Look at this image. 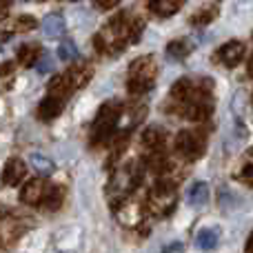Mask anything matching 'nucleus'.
Listing matches in <instances>:
<instances>
[{
  "mask_svg": "<svg viewBox=\"0 0 253 253\" xmlns=\"http://www.w3.org/2000/svg\"><path fill=\"white\" fill-rule=\"evenodd\" d=\"M142 167L138 162H126L123 169H118V173H114L109 182V198L114 209H123L126 196L142 182Z\"/></svg>",
  "mask_w": 253,
  "mask_h": 253,
  "instance_id": "1",
  "label": "nucleus"
},
{
  "mask_svg": "<svg viewBox=\"0 0 253 253\" xmlns=\"http://www.w3.org/2000/svg\"><path fill=\"white\" fill-rule=\"evenodd\" d=\"M120 116H123V102L118 100H107L100 107L96 120L91 125V144H105L111 140V135H116L118 129Z\"/></svg>",
  "mask_w": 253,
  "mask_h": 253,
  "instance_id": "2",
  "label": "nucleus"
},
{
  "mask_svg": "<svg viewBox=\"0 0 253 253\" xmlns=\"http://www.w3.org/2000/svg\"><path fill=\"white\" fill-rule=\"evenodd\" d=\"M158 67L153 56H140L131 62L129 67V80H126V89L131 96H142V93L151 91L153 83H156Z\"/></svg>",
  "mask_w": 253,
  "mask_h": 253,
  "instance_id": "3",
  "label": "nucleus"
},
{
  "mask_svg": "<svg viewBox=\"0 0 253 253\" xmlns=\"http://www.w3.org/2000/svg\"><path fill=\"white\" fill-rule=\"evenodd\" d=\"M175 207V184L171 180H160L147 198V211L156 218H165Z\"/></svg>",
  "mask_w": 253,
  "mask_h": 253,
  "instance_id": "4",
  "label": "nucleus"
},
{
  "mask_svg": "<svg viewBox=\"0 0 253 253\" xmlns=\"http://www.w3.org/2000/svg\"><path fill=\"white\" fill-rule=\"evenodd\" d=\"M173 147H175V153H180L187 160H198L205 153L207 135L205 131H180L175 135Z\"/></svg>",
  "mask_w": 253,
  "mask_h": 253,
  "instance_id": "5",
  "label": "nucleus"
},
{
  "mask_svg": "<svg viewBox=\"0 0 253 253\" xmlns=\"http://www.w3.org/2000/svg\"><path fill=\"white\" fill-rule=\"evenodd\" d=\"M27 227H29V224L22 218H18L16 213H2L0 215V247L9 249V247L27 231Z\"/></svg>",
  "mask_w": 253,
  "mask_h": 253,
  "instance_id": "6",
  "label": "nucleus"
},
{
  "mask_svg": "<svg viewBox=\"0 0 253 253\" xmlns=\"http://www.w3.org/2000/svg\"><path fill=\"white\" fill-rule=\"evenodd\" d=\"M215 58H218V60L222 62L224 67H236V65H240L242 58H245V44H242L240 40H229L227 44H222V47L218 49Z\"/></svg>",
  "mask_w": 253,
  "mask_h": 253,
  "instance_id": "7",
  "label": "nucleus"
},
{
  "mask_svg": "<svg viewBox=\"0 0 253 253\" xmlns=\"http://www.w3.org/2000/svg\"><path fill=\"white\" fill-rule=\"evenodd\" d=\"M193 91H196V84H193V80L189 78H180L178 83L171 87L169 91V100H171V111H175L178 107H182L184 102H189V98L193 96Z\"/></svg>",
  "mask_w": 253,
  "mask_h": 253,
  "instance_id": "8",
  "label": "nucleus"
},
{
  "mask_svg": "<svg viewBox=\"0 0 253 253\" xmlns=\"http://www.w3.org/2000/svg\"><path fill=\"white\" fill-rule=\"evenodd\" d=\"M44 191H47V187H44V180L42 178H34L29 180V182L25 184V187L20 189V202L22 205H40L44 198Z\"/></svg>",
  "mask_w": 253,
  "mask_h": 253,
  "instance_id": "9",
  "label": "nucleus"
},
{
  "mask_svg": "<svg viewBox=\"0 0 253 253\" xmlns=\"http://www.w3.org/2000/svg\"><path fill=\"white\" fill-rule=\"evenodd\" d=\"M25 173H27L25 162H22L20 158H11V160H7V165H4V169H2V184L16 187V184L25 178Z\"/></svg>",
  "mask_w": 253,
  "mask_h": 253,
  "instance_id": "10",
  "label": "nucleus"
},
{
  "mask_svg": "<svg viewBox=\"0 0 253 253\" xmlns=\"http://www.w3.org/2000/svg\"><path fill=\"white\" fill-rule=\"evenodd\" d=\"M62 109H65V100L47 96L38 107V118L42 120V123H51V120H56L58 116L62 114Z\"/></svg>",
  "mask_w": 253,
  "mask_h": 253,
  "instance_id": "11",
  "label": "nucleus"
},
{
  "mask_svg": "<svg viewBox=\"0 0 253 253\" xmlns=\"http://www.w3.org/2000/svg\"><path fill=\"white\" fill-rule=\"evenodd\" d=\"M74 84H71L69 76L62 74V76H53L51 83L47 87V96H53V98H60V100H67V98L74 93Z\"/></svg>",
  "mask_w": 253,
  "mask_h": 253,
  "instance_id": "12",
  "label": "nucleus"
},
{
  "mask_svg": "<svg viewBox=\"0 0 253 253\" xmlns=\"http://www.w3.org/2000/svg\"><path fill=\"white\" fill-rule=\"evenodd\" d=\"M67 76H69L74 89H80V87H84V84L93 78V67H91V62H84L83 60V62H78V65L71 67V69L67 71Z\"/></svg>",
  "mask_w": 253,
  "mask_h": 253,
  "instance_id": "13",
  "label": "nucleus"
},
{
  "mask_svg": "<svg viewBox=\"0 0 253 253\" xmlns=\"http://www.w3.org/2000/svg\"><path fill=\"white\" fill-rule=\"evenodd\" d=\"M165 142H167V133L162 126H147V129L142 131V144L147 149H151V151L162 149Z\"/></svg>",
  "mask_w": 253,
  "mask_h": 253,
  "instance_id": "14",
  "label": "nucleus"
},
{
  "mask_svg": "<svg viewBox=\"0 0 253 253\" xmlns=\"http://www.w3.org/2000/svg\"><path fill=\"white\" fill-rule=\"evenodd\" d=\"M40 56H42L40 44H36V42L20 44V49H18V53H16V60H18V65H22V67H34L36 62L40 60Z\"/></svg>",
  "mask_w": 253,
  "mask_h": 253,
  "instance_id": "15",
  "label": "nucleus"
},
{
  "mask_svg": "<svg viewBox=\"0 0 253 253\" xmlns=\"http://www.w3.org/2000/svg\"><path fill=\"white\" fill-rule=\"evenodd\" d=\"M182 4H184V0H149V9H151L156 16H160V18H167V16L178 13Z\"/></svg>",
  "mask_w": 253,
  "mask_h": 253,
  "instance_id": "16",
  "label": "nucleus"
},
{
  "mask_svg": "<svg viewBox=\"0 0 253 253\" xmlns=\"http://www.w3.org/2000/svg\"><path fill=\"white\" fill-rule=\"evenodd\" d=\"M220 242V229L218 227H207L196 236V245L202 251H213Z\"/></svg>",
  "mask_w": 253,
  "mask_h": 253,
  "instance_id": "17",
  "label": "nucleus"
},
{
  "mask_svg": "<svg viewBox=\"0 0 253 253\" xmlns=\"http://www.w3.org/2000/svg\"><path fill=\"white\" fill-rule=\"evenodd\" d=\"M42 31H44V36L51 40L60 38V36L65 34V18H62L60 13H49L42 22Z\"/></svg>",
  "mask_w": 253,
  "mask_h": 253,
  "instance_id": "18",
  "label": "nucleus"
},
{
  "mask_svg": "<svg viewBox=\"0 0 253 253\" xmlns=\"http://www.w3.org/2000/svg\"><path fill=\"white\" fill-rule=\"evenodd\" d=\"M62 200H65V191H62V187L53 184V187H49L47 191H44L42 207H44L47 211H58V209L62 207Z\"/></svg>",
  "mask_w": 253,
  "mask_h": 253,
  "instance_id": "19",
  "label": "nucleus"
},
{
  "mask_svg": "<svg viewBox=\"0 0 253 253\" xmlns=\"http://www.w3.org/2000/svg\"><path fill=\"white\" fill-rule=\"evenodd\" d=\"M191 42L184 38H178V40H171L169 44H167V56L173 58V60H182V58H187L189 53H191Z\"/></svg>",
  "mask_w": 253,
  "mask_h": 253,
  "instance_id": "20",
  "label": "nucleus"
},
{
  "mask_svg": "<svg viewBox=\"0 0 253 253\" xmlns=\"http://www.w3.org/2000/svg\"><path fill=\"white\" fill-rule=\"evenodd\" d=\"M147 167H149V171H156V173H165V171L171 169V162H169V158L162 153V149H158V151H151V153H149Z\"/></svg>",
  "mask_w": 253,
  "mask_h": 253,
  "instance_id": "21",
  "label": "nucleus"
},
{
  "mask_svg": "<svg viewBox=\"0 0 253 253\" xmlns=\"http://www.w3.org/2000/svg\"><path fill=\"white\" fill-rule=\"evenodd\" d=\"M207 200H209V184L193 182L191 189H189V202L193 207H200V205H207Z\"/></svg>",
  "mask_w": 253,
  "mask_h": 253,
  "instance_id": "22",
  "label": "nucleus"
},
{
  "mask_svg": "<svg viewBox=\"0 0 253 253\" xmlns=\"http://www.w3.org/2000/svg\"><path fill=\"white\" fill-rule=\"evenodd\" d=\"M31 165H34V169L38 171L40 175H51L53 171H56L53 160H49V158L42 156V153H34V156H31Z\"/></svg>",
  "mask_w": 253,
  "mask_h": 253,
  "instance_id": "23",
  "label": "nucleus"
},
{
  "mask_svg": "<svg viewBox=\"0 0 253 253\" xmlns=\"http://www.w3.org/2000/svg\"><path fill=\"white\" fill-rule=\"evenodd\" d=\"M215 16H218V9H215V7H207V9H200V11L193 13L189 22H191L193 27H207L209 22L215 20Z\"/></svg>",
  "mask_w": 253,
  "mask_h": 253,
  "instance_id": "24",
  "label": "nucleus"
},
{
  "mask_svg": "<svg viewBox=\"0 0 253 253\" xmlns=\"http://www.w3.org/2000/svg\"><path fill=\"white\" fill-rule=\"evenodd\" d=\"M58 58H60L62 62H71L78 58V47H76L74 40H65V42H60V47H58Z\"/></svg>",
  "mask_w": 253,
  "mask_h": 253,
  "instance_id": "25",
  "label": "nucleus"
},
{
  "mask_svg": "<svg viewBox=\"0 0 253 253\" xmlns=\"http://www.w3.org/2000/svg\"><path fill=\"white\" fill-rule=\"evenodd\" d=\"M38 27V20L34 16H18L13 22V29L16 31H34Z\"/></svg>",
  "mask_w": 253,
  "mask_h": 253,
  "instance_id": "26",
  "label": "nucleus"
},
{
  "mask_svg": "<svg viewBox=\"0 0 253 253\" xmlns=\"http://www.w3.org/2000/svg\"><path fill=\"white\" fill-rule=\"evenodd\" d=\"M51 69H53L51 58H49V56H40V60L36 62V71H38V74H47V71H51Z\"/></svg>",
  "mask_w": 253,
  "mask_h": 253,
  "instance_id": "27",
  "label": "nucleus"
},
{
  "mask_svg": "<svg viewBox=\"0 0 253 253\" xmlns=\"http://www.w3.org/2000/svg\"><path fill=\"white\" fill-rule=\"evenodd\" d=\"M118 2L120 0H93V4H96L100 11H109V9L118 7Z\"/></svg>",
  "mask_w": 253,
  "mask_h": 253,
  "instance_id": "28",
  "label": "nucleus"
},
{
  "mask_svg": "<svg viewBox=\"0 0 253 253\" xmlns=\"http://www.w3.org/2000/svg\"><path fill=\"white\" fill-rule=\"evenodd\" d=\"M238 178H240L242 182H249V184H253V165H247L245 169H242V173L238 175Z\"/></svg>",
  "mask_w": 253,
  "mask_h": 253,
  "instance_id": "29",
  "label": "nucleus"
},
{
  "mask_svg": "<svg viewBox=\"0 0 253 253\" xmlns=\"http://www.w3.org/2000/svg\"><path fill=\"white\" fill-rule=\"evenodd\" d=\"M182 251H184L182 242H173V245L162 247V253H182Z\"/></svg>",
  "mask_w": 253,
  "mask_h": 253,
  "instance_id": "30",
  "label": "nucleus"
},
{
  "mask_svg": "<svg viewBox=\"0 0 253 253\" xmlns=\"http://www.w3.org/2000/svg\"><path fill=\"white\" fill-rule=\"evenodd\" d=\"M9 9H11V0H0V20L9 16Z\"/></svg>",
  "mask_w": 253,
  "mask_h": 253,
  "instance_id": "31",
  "label": "nucleus"
},
{
  "mask_svg": "<svg viewBox=\"0 0 253 253\" xmlns=\"http://www.w3.org/2000/svg\"><path fill=\"white\" fill-rule=\"evenodd\" d=\"M0 76H13V65L11 62H2V65H0Z\"/></svg>",
  "mask_w": 253,
  "mask_h": 253,
  "instance_id": "32",
  "label": "nucleus"
},
{
  "mask_svg": "<svg viewBox=\"0 0 253 253\" xmlns=\"http://www.w3.org/2000/svg\"><path fill=\"white\" fill-rule=\"evenodd\" d=\"M247 74H249L251 78H253V56L249 58V65H247Z\"/></svg>",
  "mask_w": 253,
  "mask_h": 253,
  "instance_id": "33",
  "label": "nucleus"
},
{
  "mask_svg": "<svg viewBox=\"0 0 253 253\" xmlns=\"http://www.w3.org/2000/svg\"><path fill=\"white\" fill-rule=\"evenodd\" d=\"M247 253H253V233H251L249 242H247Z\"/></svg>",
  "mask_w": 253,
  "mask_h": 253,
  "instance_id": "34",
  "label": "nucleus"
},
{
  "mask_svg": "<svg viewBox=\"0 0 253 253\" xmlns=\"http://www.w3.org/2000/svg\"><path fill=\"white\" fill-rule=\"evenodd\" d=\"M251 100H253V96H251Z\"/></svg>",
  "mask_w": 253,
  "mask_h": 253,
  "instance_id": "35",
  "label": "nucleus"
},
{
  "mask_svg": "<svg viewBox=\"0 0 253 253\" xmlns=\"http://www.w3.org/2000/svg\"><path fill=\"white\" fill-rule=\"evenodd\" d=\"M74 2H76V0H74Z\"/></svg>",
  "mask_w": 253,
  "mask_h": 253,
  "instance_id": "36",
  "label": "nucleus"
}]
</instances>
